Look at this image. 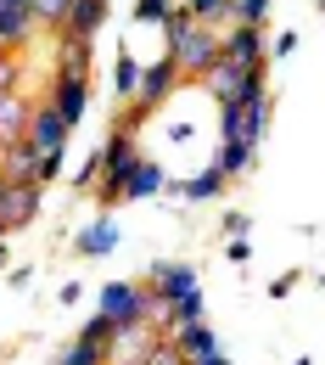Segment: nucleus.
I'll use <instances>...</instances> for the list:
<instances>
[{
	"mask_svg": "<svg viewBox=\"0 0 325 365\" xmlns=\"http://www.w3.org/2000/svg\"><path fill=\"white\" fill-rule=\"evenodd\" d=\"M112 247H118V225H112V220H101L95 230L79 236V253H95V259H101V253H112Z\"/></svg>",
	"mask_w": 325,
	"mask_h": 365,
	"instance_id": "6ab92c4d",
	"label": "nucleus"
},
{
	"mask_svg": "<svg viewBox=\"0 0 325 365\" xmlns=\"http://www.w3.org/2000/svg\"><path fill=\"white\" fill-rule=\"evenodd\" d=\"M107 23V0H73V11H68V23H62V34H79V40H95V29Z\"/></svg>",
	"mask_w": 325,
	"mask_h": 365,
	"instance_id": "2eb2a0df",
	"label": "nucleus"
},
{
	"mask_svg": "<svg viewBox=\"0 0 325 365\" xmlns=\"http://www.w3.org/2000/svg\"><path fill=\"white\" fill-rule=\"evenodd\" d=\"M230 17H241V29H258L270 17V0H230Z\"/></svg>",
	"mask_w": 325,
	"mask_h": 365,
	"instance_id": "4be33fe9",
	"label": "nucleus"
},
{
	"mask_svg": "<svg viewBox=\"0 0 325 365\" xmlns=\"http://www.w3.org/2000/svg\"><path fill=\"white\" fill-rule=\"evenodd\" d=\"M28 34H34L28 0H0V51H23Z\"/></svg>",
	"mask_w": 325,
	"mask_h": 365,
	"instance_id": "6e6552de",
	"label": "nucleus"
},
{
	"mask_svg": "<svg viewBox=\"0 0 325 365\" xmlns=\"http://www.w3.org/2000/svg\"><path fill=\"white\" fill-rule=\"evenodd\" d=\"M169 56H174L180 73L202 79V73H213V68L225 62V34L208 29V23H196L186 6H174V11H169Z\"/></svg>",
	"mask_w": 325,
	"mask_h": 365,
	"instance_id": "f257e3e1",
	"label": "nucleus"
},
{
	"mask_svg": "<svg viewBox=\"0 0 325 365\" xmlns=\"http://www.w3.org/2000/svg\"><path fill=\"white\" fill-rule=\"evenodd\" d=\"M28 113H34V101H28L23 91H17V96H0V152L28 135Z\"/></svg>",
	"mask_w": 325,
	"mask_h": 365,
	"instance_id": "9d476101",
	"label": "nucleus"
},
{
	"mask_svg": "<svg viewBox=\"0 0 325 365\" xmlns=\"http://www.w3.org/2000/svg\"><path fill=\"white\" fill-rule=\"evenodd\" d=\"M219 180H225V175H219V169H208V175H202L196 185H186V191H191V197H213V185H219Z\"/></svg>",
	"mask_w": 325,
	"mask_h": 365,
	"instance_id": "cd10ccee",
	"label": "nucleus"
},
{
	"mask_svg": "<svg viewBox=\"0 0 325 365\" xmlns=\"http://www.w3.org/2000/svg\"><path fill=\"white\" fill-rule=\"evenodd\" d=\"M225 62L241 68V73H258V62H264V40H258V29H230V34H225Z\"/></svg>",
	"mask_w": 325,
	"mask_h": 365,
	"instance_id": "9b49d317",
	"label": "nucleus"
},
{
	"mask_svg": "<svg viewBox=\"0 0 325 365\" xmlns=\"http://www.w3.org/2000/svg\"><path fill=\"white\" fill-rule=\"evenodd\" d=\"M151 292H157L163 304H180V298L196 292V275H191L186 264H157V270H151Z\"/></svg>",
	"mask_w": 325,
	"mask_h": 365,
	"instance_id": "f8f14e48",
	"label": "nucleus"
},
{
	"mask_svg": "<svg viewBox=\"0 0 325 365\" xmlns=\"http://www.w3.org/2000/svg\"><path fill=\"white\" fill-rule=\"evenodd\" d=\"M0 191H6V175H0Z\"/></svg>",
	"mask_w": 325,
	"mask_h": 365,
	"instance_id": "c756f323",
	"label": "nucleus"
},
{
	"mask_svg": "<svg viewBox=\"0 0 325 365\" xmlns=\"http://www.w3.org/2000/svg\"><path fill=\"white\" fill-rule=\"evenodd\" d=\"M68 11H73V0H28V17H34V29H50V34H62Z\"/></svg>",
	"mask_w": 325,
	"mask_h": 365,
	"instance_id": "f3484780",
	"label": "nucleus"
},
{
	"mask_svg": "<svg viewBox=\"0 0 325 365\" xmlns=\"http://www.w3.org/2000/svg\"><path fill=\"white\" fill-rule=\"evenodd\" d=\"M0 264H6V247H0Z\"/></svg>",
	"mask_w": 325,
	"mask_h": 365,
	"instance_id": "c85d7f7f",
	"label": "nucleus"
},
{
	"mask_svg": "<svg viewBox=\"0 0 325 365\" xmlns=\"http://www.w3.org/2000/svg\"><path fill=\"white\" fill-rule=\"evenodd\" d=\"M146 365H191V360L180 354V343H174V337H157V343H151V354H146Z\"/></svg>",
	"mask_w": 325,
	"mask_h": 365,
	"instance_id": "b1692460",
	"label": "nucleus"
},
{
	"mask_svg": "<svg viewBox=\"0 0 325 365\" xmlns=\"http://www.w3.org/2000/svg\"><path fill=\"white\" fill-rule=\"evenodd\" d=\"M174 343H180V354H186L191 365H196V360H208V354H219V343H213V331H208L202 320L180 326V331H174Z\"/></svg>",
	"mask_w": 325,
	"mask_h": 365,
	"instance_id": "dca6fc26",
	"label": "nucleus"
},
{
	"mask_svg": "<svg viewBox=\"0 0 325 365\" xmlns=\"http://www.w3.org/2000/svg\"><path fill=\"white\" fill-rule=\"evenodd\" d=\"M56 169H62V158H40L28 140H17V146L0 152V175H6L11 185H50Z\"/></svg>",
	"mask_w": 325,
	"mask_h": 365,
	"instance_id": "7ed1b4c3",
	"label": "nucleus"
},
{
	"mask_svg": "<svg viewBox=\"0 0 325 365\" xmlns=\"http://www.w3.org/2000/svg\"><path fill=\"white\" fill-rule=\"evenodd\" d=\"M56 365H107V349H101V343H85V337H79V343H73V349H68V354H62Z\"/></svg>",
	"mask_w": 325,
	"mask_h": 365,
	"instance_id": "412c9836",
	"label": "nucleus"
},
{
	"mask_svg": "<svg viewBox=\"0 0 325 365\" xmlns=\"http://www.w3.org/2000/svg\"><path fill=\"white\" fill-rule=\"evenodd\" d=\"M23 91V51H0V96Z\"/></svg>",
	"mask_w": 325,
	"mask_h": 365,
	"instance_id": "aec40b11",
	"label": "nucleus"
},
{
	"mask_svg": "<svg viewBox=\"0 0 325 365\" xmlns=\"http://www.w3.org/2000/svg\"><path fill=\"white\" fill-rule=\"evenodd\" d=\"M151 343H157L151 326H118V337L107 343V365H146Z\"/></svg>",
	"mask_w": 325,
	"mask_h": 365,
	"instance_id": "0eeeda50",
	"label": "nucleus"
},
{
	"mask_svg": "<svg viewBox=\"0 0 325 365\" xmlns=\"http://www.w3.org/2000/svg\"><path fill=\"white\" fill-rule=\"evenodd\" d=\"M50 107L68 118V130L85 118V107H90V79H68V73H56V91H50Z\"/></svg>",
	"mask_w": 325,
	"mask_h": 365,
	"instance_id": "1a4fd4ad",
	"label": "nucleus"
},
{
	"mask_svg": "<svg viewBox=\"0 0 325 365\" xmlns=\"http://www.w3.org/2000/svg\"><path fill=\"white\" fill-rule=\"evenodd\" d=\"M56 73H68V79H90V40H79V34H56Z\"/></svg>",
	"mask_w": 325,
	"mask_h": 365,
	"instance_id": "ddd939ff",
	"label": "nucleus"
},
{
	"mask_svg": "<svg viewBox=\"0 0 325 365\" xmlns=\"http://www.w3.org/2000/svg\"><path fill=\"white\" fill-rule=\"evenodd\" d=\"M40 197H46V185H11L6 180V191H0V220H6V230L28 225L40 214Z\"/></svg>",
	"mask_w": 325,
	"mask_h": 365,
	"instance_id": "423d86ee",
	"label": "nucleus"
},
{
	"mask_svg": "<svg viewBox=\"0 0 325 365\" xmlns=\"http://www.w3.org/2000/svg\"><path fill=\"white\" fill-rule=\"evenodd\" d=\"M163 185V175H157V163H146V158H135V169H129V180H124V197H151Z\"/></svg>",
	"mask_w": 325,
	"mask_h": 365,
	"instance_id": "a211bd4d",
	"label": "nucleus"
},
{
	"mask_svg": "<svg viewBox=\"0 0 325 365\" xmlns=\"http://www.w3.org/2000/svg\"><path fill=\"white\" fill-rule=\"evenodd\" d=\"M169 11H174L169 0H140V6H135V23H169Z\"/></svg>",
	"mask_w": 325,
	"mask_h": 365,
	"instance_id": "bb28decb",
	"label": "nucleus"
},
{
	"mask_svg": "<svg viewBox=\"0 0 325 365\" xmlns=\"http://www.w3.org/2000/svg\"><path fill=\"white\" fill-rule=\"evenodd\" d=\"M112 85H118V96H124V101L140 91V62H135V56H124V62H118V79H112Z\"/></svg>",
	"mask_w": 325,
	"mask_h": 365,
	"instance_id": "a878e982",
	"label": "nucleus"
},
{
	"mask_svg": "<svg viewBox=\"0 0 325 365\" xmlns=\"http://www.w3.org/2000/svg\"><path fill=\"white\" fill-rule=\"evenodd\" d=\"M79 337H85V343H101V349H107V343L118 337V326H112V320H107L101 309H95V315L85 320V331H79Z\"/></svg>",
	"mask_w": 325,
	"mask_h": 365,
	"instance_id": "5701e85b",
	"label": "nucleus"
},
{
	"mask_svg": "<svg viewBox=\"0 0 325 365\" xmlns=\"http://www.w3.org/2000/svg\"><path fill=\"white\" fill-rule=\"evenodd\" d=\"M101 169H107V180H101V202H118L124 197V180H129V169H135V140H129V130H112V140H107V152H101Z\"/></svg>",
	"mask_w": 325,
	"mask_h": 365,
	"instance_id": "20e7f679",
	"label": "nucleus"
},
{
	"mask_svg": "<svg viewBox=\"0 0 325 365\" xmlns=\"http://www.w3.org/2000/svg\"><path fill=\"white\" fill-rule=\"evenodd\" d=\"M186 11L196 17V23H208V29H213L219 17H230V0H191Z\"/></svg>",
	"mask_w": 325,
	"mask_h": 365,
	"instance_id": "393cba45",
	"label": "nucleus"
},
{
	"mask_svg": "<svg viewBox=\"0 0 325 365\" xmlns=\"http://www.w3.org/2000/svg\"><path fill=\"white\" fill-rule=\"evenodd\" d=\"M151 309H157L151 287H135V281H107L101 287V315L112 326H151Z\"/></svg>",
	"mask_w": 325,
	"mask_h": 365,
	"instance_id": "f03ea898",
	"label": "nucleus"
},
{
	"mask_svg": "<svg viewBox=\"0 0 325 365\" xmlns=\"http://www.w3.org/2000/svg\"><path fill=\"white\" fill-rule=\"evenodd\" d=\"M247 79H252V73H241V68H230V62H219L213 73H202V85H208V96H219V107H230V101H241V91H247Z\"/></svg>",
	"mask_w": 325,
	"mask_h": 365,
	"instance_id": "4468645a",
	"label": "nucleus"
},
{
	"mask_svg": "<svg viewBox=\"0 0 325 365\" xmlns=\"http://www.w3.org/2000/svg\"><path fill=\"white\" fill-rule=\"evenodd\" d=\"M28 146L40 152V158H62V146H68V118L50 107V101H34V113H28Z\"/></svg>",
	"mask_w": 325,
	"mask_h": 365,
	"instance_id": "39448f33",
	"label": "nucleus"
}]
</instances>
